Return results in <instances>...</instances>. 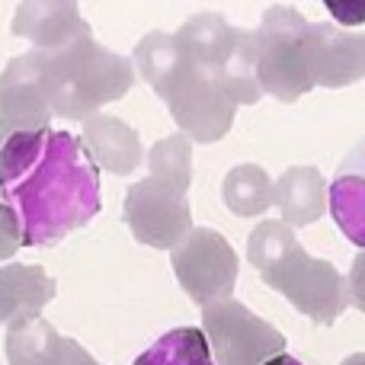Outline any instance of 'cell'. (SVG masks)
I'll return each instance as SVG.
<instances>
[{
    "label": "cell",
    "instance_id": "obj_5",
    "mask_svg": "<svg viewBox=\"0 0 365 365\" xmlns=\"http://www.w3.org/2000/svg\"><path fill=\"white\" fill-rule=\"evenodd\" d=\"M308 19L292 6H269L263 13L257 36V81L259 90L276 96L279 103H295L314 90L304 58V32Z\"/></svg>",
    "mask_w": 365,
    "mask_h": 365
},
{
    "label": "cell",
    "instance_id": "obj_25",
    "mask_svg": "<svg viewBox=\"0 0 365 365\" xmlns=\"http://www.w3.org/2000/svg\"><path fill=\"white\" fill-rule=\"evenodd\" d=\"M340 365H365V353H353V356H346Z\"/></svg>",
    "mask_w": 365,
    "mask_h": 365
},
{
    "label": "cell",
    "instance_id": "obj_21",
    "mask_svg": "<svg viewBox=\"0 0 365 365\" xmlns=\"http://www.w3.org/2000/svg\"><path fill=\"white\" fill-rule=\"evenodd\" d=\"M19 240H23V234H19L16 215H13L10 205H4V202H0V259H10L13 253L23 247Z\"/></svg>",
    "mask_w": 365,
    "mask_h": 365
},
{
    "label": "cell",
    "instance_id": "obj_7",
    "mask_svg": "<svg viewBox=\"0 0 365 365\" xmlns=\"http://www.w3.org/2000/svg\"><path fill=\"white\" fill-rule=\"evenodd\" d=\"M202 334L215 365H266L285 353V336L237 298L202 308Z\"/></svg>",
    "mask_w": 365,
    "mask_h": 365
},
{
    "label": "cell",
    "instance_id": "obj_8",
    "mask_svg": "<svg viewBox=\"0 0 365 365\" xmlns=\"http://www.w3.org/2000/svg\"><path fill=\"white\" fill-rule=\"evenodd\" d=\"M182 292L199 308L231 298L237 285V253L212 227H192L170 257Z\"/></svg>",
    "mask_w": 365,
    "mask_h": 365
},
{
    "label": "cell",
    "instance_id": "obj_17",
    "mask_svg": "<svg viewBox=\"0 0 365 365\" xmlns=\"http://www.w3.org/2000/svg\"><path fill=\"white\" fill-rule=\"evenodd\" d=\"M215 81L225 87L237 106H253L263 96L257 81V36L253 29H237L225 61L215 68Z\"/></svg>",
    "mask_w": 365,
    "mask_h": 365
},
{
    "label": "cell",
    "instance_id": "obj_18",
    "mask_svg": "<svg viewBox=\"0 0 365 365\" xmlns=\"http://www.w3.org/2000/svg\"><path fill=\"white\" fill-rule=\"evenodd\" d=\"M221 199L237 218H257L272 208V180L263 167L240 164L227 170L221 182Z\"/></svg>",
    "mask_w": 365,
    "mask_h": 365
},
{
    "label": "cell",
    "instance_id": "obj_9",
    "mask_svg": "<svg viewBox=\"0 0 365 365\" xmlns=\"http://www.w3.org/2000/svg\"><path fill=\"white\" fill-rule=\"evenodd\" d=\"M304 58L314 87H353L365 77V32H346L336 23H311L304 32Z\"/></svg>",
    "mask_w": 365,
    "mask_h": 365
},
{
    "label": "cell",
    "instance_id": "obj_10",
    "mask_svg": "<svg viewBox=\"0 0 365 365\" xmlns=\"http://www.w3.org/2000/svg\"><path fill=\"white\" fill-rule=\"evenodd\" d=\"M48 122L51 109L38 74V55H16L0 74V141L16 132H42Z\"/></svg>",
    "mask_w": 365,
    "mask_h": 365
},
{
    "label": "cell",
    "instance_id": "obj_1",
    "mask_svg": "<svg viewBox=\"0 0 365 365\" xmlns=\"http://www.w3.org/2000/svg\"><path fill=\"white\" fill-rule=\"evenodd\" d=\"M0 195L23 247H51L100 215V167L71 132H16L0 141Z\"/></svg>",
    "mask_w": 365,
    "mask_h": 365
},
{
    "label": "cell",
    "instance_id": "obj_12",
    "mask_svg": "<svg viewBox=\"0 0 365 365\" xmlns=\"http://www.w3.org/2000/svg\"><path fill=\"white\" fill-rule=\"evenodd\" d=\"M83 148H87L90 160L103 170L115 173V177H128L145 164V148L132 125L106 113H96L83 119Z\"/></svg>",
    "mask_w": 365,
    "mask_h": 365
},
{
    "label": "cell",
    "instance_id": "obj_24",
    "mask_svg": "<svg viewBox=\"0 0 365 365\" xmlns=\"http://www.w3.org/2000/svg\"><path fill=\"white\" fill-rule=\"evenodd\" d=\"M266 365H304V362L295 359V356H289V353H282V356H276V359L266 362Z\"/></svg>",
    "mask_w": 365,
    "mask_h": 365
},
{
    "label": "cell",
    "instance_id": "obj_15",
    "mask_svg": "<svg viewBox=\"0 0 365 365\" xmlns=\"http://www.w3.org/2000/svg\"><path fill=\"white\" fill-rule=\"evenodd\" d=\"M327 212L343 237L365 250V138L340 164L334 182H327Z\"/></svg>",
    "mask_w": 365,
    "mask_h": 365
},
{
    "label": "cell",
    "instance_id": "obj_14",
    "mask_svg": "<svg viewBox=\"0 0 365 365\" xmlns=\"http://www.w3.org/2000/svg\"><path fill=\"white\" fill-rule=\"evenodd\" d=\"M13 36L36 42V51H58L90 36L77 4H19L13 16Z\"/></svg>",
    "mask_w": 365,
    "mask_h": 365
},
{
    "label": "cell",
    "instance_id": "obj_23",
    "mask_svg": "<svg viewBox=\"0 0 365 365\" xmlns=\"http://www.w3.org/2000/svg\"><path fill=\"white\" fill-rule=\"evenodd\" d=\"M327 10H330V16L343 26L365 23V0H327Z\"/></svg>",
    "mask_w": 365,
    "mask_h": 365
},
{
    "label": "cell",
    "instance_id": "obj_20",
    "mask_svg": "<svg viewBox=\"0 0 365 365\" xmlns=\"http://www.w3.org/2000/svg\"><path fill=\"white\" fill-rule=\"evenodd\" d=\"M132 58H135L138 74L145 77V81L154 87V93H158V90L177 74V68L182 64L186 51H182L177 36H170V32H148V36L135 45Z\"/></svg>",
    "mask_w": 365,
    "mask_h": 365
},
{
    "label": "cell",
    "instance_id": "obj_3",
    "mask_svg": "<svg viewBox=\"0 0 365 365\" xmlns=\"http://www.w3.org/2000/svg\"><path fill=\"white\" fill-rule=\"evenodd\" d=\"M145 164L151 173L128 186L122 218L138 244L177 250L182 237L192 231V141L186 135H170L148 151Z\"/></svg>",
    "mask_w": 365,
    "mask_h": 365
},
{
    "label": "cell",
    "instance_id": "obj_19",
    "mask_svg": "<svg viewBox=\"0 0 365 365\" xmlns=\"http://www.w3.org/2000/svg\"><path fill=\"white\" fill-rule=\"evenodd\" d=\"M132 365H215V359L202 327H177L145 349Z\"/></svg>",
    "mask_w": 365,
    "mask_h": 365
},
{
    "label": "cell",
    "instance_id": "obj_4",
    "mask_svg": "<svg viewBox=\"0 0 365 365\" xmlns=\"http://www.w3.org/2000/svg\"><path fill=\"white\" fill-rule=\"evenodd\" d=\"M36 55L48 109L61 119H90L100 106L122 100L135 83V64L103 48L93 36Z\"/></svg>",
    "mask_w": 365,
    "mask_h": 365
},
{
    "label": "cell",
    "instance_id": "obj_2",
    "mask_svg": "<svg viewBox=\"0 0 365 365\" xmlns=\"http://www.w3.org/2000/svg\"><path fill=\"white\" fill-rule=\"evenodd\" d=\"M247 259L272 292L292 302L298 314L314 324H334L349 308L346 279L327 259L308 257L295 231L282 218H266L247 240Z\"/></svg>",
    "mask_w": 365,
    "mask_h": 365
},
{
    "label": "cell",
    "instance_id": "obj_22",
    "mask_svg": "<svg viewBox=\"0 0 365 365\" xmlns=\"http://www.w3.org/2000/svg\"><path fill=\"white\" fill-rule=\"evenodd\" d=\"M346 292H349V304L365 311V250H359V257H356L353 266H349Z\"/></svg>",
    "mask_w": 365,
    "mask_h": 365
},
{
    "label": "cell",
    "instance_id": "obj_6",
    "mask_svg": "<svg viewBox=\"0 0 365 365\" xmlns=\"http://www.w3.org/2000/svg\"><path fill=\"white\" fill-rule=\"evenodd\" d=\"M158 96L167 103L173 122L180 125V135H186L195 145L221 141L231 132L234 115H237V103L225 93L212 71L199 68L189 55L182 58L177 74L158 90Z\"/></svg>",
    "mask_w": 365,
    "mask_h": 365
},
{
    "label": "cell",
    "instance_id": "obj_11",
    "mask_svg": "<svg viewBox=\"0 0 365 365\" xmlns=\"http://www.w3.org/2000/svg\"><path fill=\"white\" fill-rule=\"evenodd\" d=\"M6 362L10 365H100L71 336H61L48 321L13 327L6 334Z\"/></svg>",
    "mask_w": 365,
    "mask_h": 365
},
{
    "label": "cell",
    "instance_id": "obj_16",
    "mask_svg": "<svg viewBox=\"0 0 365 365\" xmlns=\"http://www.w3.org/2000/svg\"><path fill=\"white\" fill-rule=\"evenodd\" d=\"M272 208L282 212L292 231L314 225L327 212V180L317 167H289L272 182Z\"/></svg>",
    "mask_w": 365,
    "mask_h": 365
},
{
    "label": "cell",
    "instance_id": "obj_13",
    "mask_svg": "<svg viewBox=\"0 0 365 365\" xmlns=\"http://www.w3.org/2000/svg\"><path fill=\"white\" fill-rule=\"evenodd\" d=\"M58 295V282L42 266L6 263L0 266V324L23 327L36 321L42 308Z\"/></svg>",
    "mask_w": 365,
    "mask_h": 365
}]
</instances>
